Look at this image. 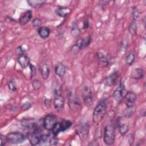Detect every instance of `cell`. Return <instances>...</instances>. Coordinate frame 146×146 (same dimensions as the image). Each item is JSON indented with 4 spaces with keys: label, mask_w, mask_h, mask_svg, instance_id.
Segmentation results:
<instances>
[{
    "label": "cell",
    "mask_w": 146,
    "mask_h": 146,
    "mask_svg": "<svg viewBox=\"0 0 146 146\" xmlns=\"http://www.w3.org/2000/svg\"><path fill=\"white\" fill-rule=\"evenodd\" d=\"M107 110V103L106 100L100 101L95 107L92 113V120L95 124L100 123L104 118Z\"/></svg>",
    "instance_id": "1"
},
{
    "label": "cell",
    "mask_w": 146,
    "mask_h": 146,
    "mask_svg": "<svg viewBox=\"0 0 146 146\" xmlns=\"http://www.w3.org/2000/svg\"><path fill=\"white\" fill-rule=\"evenodd\" d=\"M115 139V128L112 121L108 123L104 127L103 140L107 145L113 144Z\"/></svg>",
    "instance_id": "2"
},
{
    "label": "cell",
    "mask_w": 146,
    "mask_h": 146,
    "mask_svg": "<svg viewBox=\"0 0 146 146\" xmlns=\"http://www.w3.org/2000/svg\"><path fill=\"white\" fill-rule=\"evenodd\" d=\"M54 108L59 111L63 109L64 106V99L62 95V90L60 87L56 86L54 88Z\"/></svg>",
    "instance_id": "3"
},
{
    "label": "cell",
    "mask_w": 146,
    "mask_h": 146,
    "mask_svg": "<svg viewBox=\"0 0 146 146\" xmlns=\"http://www.w3.org/2000/svg\"><path fill=\"white\" fill-rule=\"evenodd\" d=\"M7 143L11 144H17L23 143L26 140V136L19 132H12L7 134Z\"/></svg>",
    "instance_id": "4"
},
{
    "label": "cell",
    "mask_w": 146,
    "mask_h": 146,
    "mask_svg": "<svg viewBox=\"0 0 146 146\" xmlns=\"http://www.w3.org/2000/svg\"><path fill=\"white\" fill-rule=\"evenodd\" d=\"M21 124L25 129L33 131H40V128L37 121L34 119H24L21 121Z\"/></svg>",
    "instance_id": "5"
},
{
    "label": "cell",
    "mask_w": 146,
    "mask_h": 146,
    "mask_svg": "<svg viewBox=\"0 0 146 146\" xmlns=\"http://www.w3.org/2000/svg\"><path fill=\"white\" fill-rule=\"evenodd\" d=\"M126 92L127 91L124 88V83L121 81L120 83L119 87H117L113 92L112 97L116 102V103L117 104H119L122 102Z\"/></svg>",
    "instance_id": "6"
},
{
    "label": "cell",
    "mask_w": 146,
    "mask_h": 146,
    "mask_svg": "<svg viewBox=\"0 0 146 146\" xmlns=\"http://www.w3.org/2000/svg\"><path fill=\"white\" fill-rule=\"evenodd\" d=\"M82 97L84 104L87 107H91L93 104V95L91 88L88 86H84L82 92Z\"/></svg>",
    "instance_id": "7"
},
{
    "label": "cell",
    "mask_w": 146,
    "mask_h": 146,
    "mask_svg": "<svg viewBox=\"0 0 146 146\" xmlns=\"http://www.w3.org/2000/svg\"><path fill=\"white\" fill-rule=\"evenodd\" d=\"M56 122V116L50 113L47 115L43 120V126L47 131H51L54 125Z\"/></svg>",
    "instance_id": "8"
},
{
    "label": "cell",
    "mask_w": 146,
    "mask_h": 146,
    "mask_svg": "<svg viewBox=\"0 0 146 146\" xmlns=\"http://www.w3.org/2000/svg\"><path fill=\"white\" fill-rule=\"evenodd\" d=\"M136 94L133 91H127L124 96V102L128 108H132L134 106L136 100Z\"/></svg>",
    "instance_id": "9"
},
{
    "label": "cell",
    "mask_w": 146,
    "mask_h": 146,
    "mask_svg": "<svg viewBox=\"0 0 146 146\" xmlns=\"http://www.w3.org/2000/svg\"><path fill=\"white\" fill-rule=\"evenodd\" d=\"M91 40L92 39L91 36H88L85 38H79L76 40L74 46L75 47L77 50L84 49L90 44Z\"/></svg>",
    "instance_id": "10"
},
{
    "label": "cell",
    "mask_w": 146,
    "mask_h": 146,
    "mask_svg": "<svg viewBox=\"0 0 146 146\" xmlns=\"http://www.w3.org/2000/svg\"><path fill=\"white\" fill-rule=\"evenodd\" d=\"M40 131H33L29 133L27 135V138L33 145H36L39 144L40 139L41 137Z\"/></svg>",
    "instance_id": "11"
},
{
    "label": "cell",
    "mask_w": 146,
    "mask_h": 146,
    "mask_svg": "<svg viewBox=\"0 0 146 146\" xmlns=\"http://www.w3.org/2000/svg\"><path fill=\"white\" fill-rule=\"evenodd\" d=\"M89 129L90 126L87 123L83 124L78 127V133L79 137L82 140H84L88 137L89 133Z\"/></svg>",
    "instance_id": "12"
},
{
    "label": "cell",
    "mask_w": 146,
    "mask_h": 146,
    "mask_svg": "<svg viewBox=\"0 0 146 146\" xmlns=\"http://www.w3.org/2000/svg\"><path fill=\"white\" fill-rule=\"evenodd\" d=\"M33 17L32 11L30 10H26L23 12L19 18V23L21 25H25L29 23L31 19Z\"/></svg>",
    "instance_id": "13"
},
{
    "label": "cell",
    "mask_w": 146,
    "mask_h": 146,
    "mask_svg": "<svg viewBox=\"0 0 146 146\" xmlns=\"http://www.w3.org/2000/svg\"><path fill=\"white\" fill-rule=\"evenodd\" d=\"M39 71L43 79L44 80L47 79L50 75V70L49 66L46 62H43L40 64Z\"/></svg>",
    "instance_id": "14"
},
{
    "label": "cell",
    "mask_w": 146,
    "mask_h": 146,
    "mask_svg": "<svg viewBox=\"0 0 146 146\" xmlns=\"http://www.w3.org/2000/svg\"><path fill=\"white\" fill-rule=\"evenodd\" d=\"M118 78V74L116 71L112 72L110 75L104 79V84L107 86L111 87L113 86Z\"/></svg>",
    "instance_id": "15"
},
{
    "label": "cell",
    "mask_w": 146,
    "mask_h": 146,
    "mask_svg": "<svg viewBox=\"0 0 146 146\" xmlns=\"http://www.w3.org/2000/svg\"><path fill=\"white\" fill-rule=\"evenodd\" d=\"M66 72V66L62 62L57 63L55 67V73L59 77L62 78L64 77Z\"/></svg>",
    "instance_id": "16"
},
{
    "label": "cell",
    "mask_w": 146,
    "mask_h": 146,
    "mask_svg": "<svg viewBox=\"0 0 146 146\" xmlns=\"http://www.w3.org/2000/svg\"><path fill=\"white\" fill-rule=\"evenodd\" d=\"M17 62L19 65L21 66V67L23 69L29 66L30 64L29 57L25 54L18 56L17 58Z\"/></svg>",
    "instance_id": "17"
},
{
    "label": "cell",
    "mask_w": 146,
    "mask_h": 146,
    "mask_svg": "<svg viewBox=\"0 0 146 146\" xmlns=\"http://www.w3.org/2000/svg\"><path fill=\"white\" fill-rule=\"evenodd\" d=\"M68 102H69L70 107L72 110H78L79 107H80V100L76 98H74V97H72V96H70Z\"/></svg>",
    "instance_id": "18"
},
{
    "label": "cell",
    "mask_w": 146,
    "mask_h": 146,
    "mask_svg": "<svg viewBox=\"0 0 146 146\" xmlns=\"http://www.w3.org/2000/svg\"><path fill=\"white\" fill-rule=\"evenodd\" d=\"M96 56L98 59L99 64L102 67H107L109 64V61L107 57L101 52H99L96 54Z\"/></svg>",
    "instance_id": "19"
},
{
    "label": "cell",
    "mask_w": 146,
    "mask_h": 146,
    "mask_svg": "<svg viewBox=\"0 0 146 146\" xmlns=\"http://www.w3.org/2000/svg\"><path fill=\"white\" fill-rule=\"evenodd\" d=\"M144 75V72L143 69L140 68H136L132 71L131 76L132 79H140L143 78Z\"/></svg>",
    "instance_id": "20"
},
{
    "label": "cell",
    "mask_w": 146,
    "mask_h": 146,
    "mask_svg": "<svg viewBox=\"0 0 146 146\" xmlns=\"http://www.w3.org/2000/svg\"><path fill=\"white\" fill-rule=\"evenodd\" d=\"M38 33L39 35L43 39L47 38L50 34V29L45 26L39 27L38 30Z\"/></svg>",
    "instance_id": "21"
},
{
    "label": "cell",
    "mask_w": 146,
    "mask_h": 146,
    "mask_svg": "<svg viewBox=\"0 0 146 146\" xmlns=\"http://www.w3.org/2000/svg\"><path fill=\"white\" fill-rule=\"evenodd\" d=\"M71 12V10L70 9H68L67 7H59L56 9L55 10L56 14L61 17H66L68 14H70Z\"/></svg>",
    "instance_id": "22"
},
{
    "label": "cell",
    "mask_w": 146,
    "mask_h": 146,
    "mask_svg": "<svg viewBox=\"0 0 146 146\" xmlns=\"http://www.w3.org/2000/svg\"><path fill=\"white\" fill-rule=\"evenodd\" d=\"M117 124H118V127H119L120 133L122 136L125 135L129 129V126L128 124L122 123L120 119H119V120L118 121Z\"/></svg>",
    "instance_id": "23"
},
{
    "label": "cell",
    "mask_w": 146,
    "mask_h": 146,
    "mask_svg": "<svg viewBox=\"0 0 146 146\" xmlns=\"http://www.w3.org/2000/svg\"><path fill=\"white\" fill-rule=\"evenodd\" d=\"M27 3L28 5L33 8H39L42 5L46 2L45 0H27Z\"/></svg>",
    "instance_id": "24"
},
{
    "label": "cell",
    "mask_w": 146,
    "mask_h": 146,
    "mask_svg": "<svg viewBox=\"0 0 146 146\" xmlns=\"http://www.w3.org/2000/svg\"><path fill=\"white\" fill-rule=\"evenodd\" d=\"M39 144L41 145H51L54 144L52 141V139L48 135H41Z\"/></svg>",
    "instance_id": "25"
},
{
    "label": "cell",
    "mask_w": 146,
    "mask_h": 146,
    "mask_svg": "<svg viewBox=\"0 0 146 146\" xmlns=\"http://www.w3.org/2000/svg\"><path fill=\"white\" fill-rule=\"evenodd\" d=\"M137 23L136 21H133L129 25L128 27V31L129 33L132 35H135L137 33Z\"/></svg>",
    "instance_id": "26"
},
{
    "label": "cell",
    "mask_w": 146,
    "mask_h": 146,
    "mask_svg": "<svg viewBox=\"0 0 146 146\" xmlns=\"http://www.w3.org/2000/svg\"><path fill=\"white\" fill-rule=\"evenodd\" d=\"M135 59V54L132 52H129L125 57V63L129 66H131L133 63Z\"/></svg>",
    "instance_id": "27"
},
{
    "label": "cell",
    "mask_w": 146,
    "mask_h": 146,
    "mask_svg": "<svg viewBox=\"0 0 146 146\" xmlns=\"http://www.w3.org/2000/svg\"><path fill=\"white\" fill-rule=\"evenodd\" d=\"M52 133L54 136H57L60 132H62L61 130V126L60 122H56V123L54 125L52 129Z\"/></svg>",
    "instance_id": "28"
},
{
    "label": "cell",
    "mask_w": 146,
    "mask_h": 146,
    "mask_svg": "<svg viewBox=\"0 0 146 146\" xmlns=\"http://www.w3.org/2000/svg\"><path fill=\"white\" fill-rule=\"evenodd\" d=\"M60 123V126H61V130L62 132H64L67 129L70 128V127L72 125V123L69 120H62Z\"/></svg>",
    "instance_id": "29"
},
{
    "label": "cell",
    "mask_w": 146,
    "mask_h": 146,
    "mask_svg": "<svg viewBox=\"0 0 146 146\" xmlns=\"http://www.w3.org/2000/svg\"><path fill=\"white\" fill-rule=\"evenodd\" d=\"M8 88L12 92H14L17 90V84L14 79H10L7 82Z\"/></svg>",
    "instance_id": "30"
},
{
    "label": "cell",
    "mask_w": 146,
    "mask_h": 146,
    "mask_svg": "<svg viewBox=\"0 0 146 146\" xmlns=\"http://www.w3.org/2000/svg\"><path fill=\"white\" fill-rule=\"evenodd\" d=\"M140 13L136 6L132 7V16L133 21H136L139 18Z\"/></svg>",
    "instance_id": "31"
},
{
    "label": "cell",
    "mask_w": 146,
    "mask_h": 146,
    "mask_svg": "<svg viewBox=\"0 0 146 146\" xmlns=\"http://www.w3.org/2000/svg\"><path fill=\"white\" fill-rule=\"evenodd\" d=\"M33 88L34 90H38L42 86V83L40 80L38 79H34L32 81L31 83Z\"/></svg>",
    "instance_id": "32"
},
{
    "label": "cell",
    "mask_w": 146,
    "mask_h": 146,
    "mask_svg": "<svg viewBox=\"0 0 146 146\" xmlns=\"http://www.w3.org/2000/svg\"><path fill=\"white\" fill-rule=\"evenodd\" d=\"M41 23H42V21L38 18H36L34 19L32 22V25L34 27H39Z\"/></svg>",
    "instance_id": "33"
},
{
    "label": "cell",
    "mask_w": 146,
    "mask_h": 146,
    "mask_svg": "<svg viewBox=\"0 0 146 146\" xmlns=\"http://www.w3.org/2000/svg\"><path fill=\"white\" fill-rule=\"evenodd\" d=\"M79 29L76 25H74L71 29V34L74 36H77L79 34Z\"/></svg>",
    "instance_id": "34"
},
{
    "label": "cell",
    "mask_w": 146,
    "mask_h": 146,
    "mask_svg": "<svg viewBox=\"0 0 146 146\" xmlns=\"http://www.w3.org/2000/svg\"><path fill=\"white\" fill-rule=\"evenodd\" d=\"M31 107V104L29 102H25V103L22 104L21 107V108L22 111H27L28 110L29 108H30Z\"/></svg>",
    "instance_id": "35"
},
{
    "label": "cell",
    "mask_w": 146,
    "mask_h": 146,
    "mask_svg": "<svg viewBox=\"0 0 146 146\" xmlns=\"http://www.w3.org/2000/svg\"><path fill=\"white\" fill-rule=\"evenodd\" d=\"M15 53L16 54H17L18 56L19 55H23L24 54V50H23V48H22V46H19V47H17L15 50Z\"/></svg>",
    "instance_id": "36"
},
{
    "label": "cell",
    "mask_w": 146,
    "mask_h": 146,
    "mask_svg": "<svg viewBox=\"0 0 146 146\" xmlns=\"http://www.w3.org/2000/svg\"><path fill=\"white\" fill-rule=\"evenodd\" d=\"M0 139H1V146L5 145L7 143L6 136L3 135L2 134H1L0 135Z\"/></svg>",
    "instance_id": "37"
},
{
    "label": "cell",
    "mask_w": 146,
    "mask_h": 146,
    "mask_svg": "<svg viewBox=\"0 0 146 146\" xmlns=\"http://www.w3.org/2000/svg\"><path fill=\"white\" fill-rule=\"evenodd\" d=\"M29 67H30V71H31V77H33L35 74V71H36V70H35V67H34V66H33L32 64H30L29 65Z\"/></svg>",
    "instance_id": "38"
},
{
    "label": "cell",
    "mask_w": 146,
    "mask_h": 146,
    "mask_svg": "<svg viewBox=\"0 0 146 146\" xmlns=\"http://www.w3.org/2000/svg\"><path fill=\"white\" fill-rule=\"evenodd\" d=\"M44 104L47 108L50 107H51V100L49 99H46L44 100Z\"/></svg>",
    "instance_id": "39"
},
{
    "label": "cell",
    "mask_w": 146,
    "mask_h": 146,
    "mask_svg": "<svg viewBox=\"0 0 146 146\" xmlns=\"http://www.w3.org/2000/svg\"><path fill=\"white\" fill-rule=\"evenodd\" d=\"M89 27V22L88 21V19H86L84 21V23H83V29H87Z\"/></svg>",
    "instance_id": "40"
}]
</instances>
